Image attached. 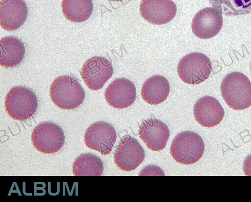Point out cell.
Wrapping results in <instances>:
<instances>
[{"mask_svg": "<svg viewBox=\"0 0 251 202\" xmlns=\"http://www.w3.org/2000/svg\"><path fill=\"white\" fill-rule=\"evenodd\" d=\"M221 91L226 104L233 110H244L251 106V82L241 72L227 74L222 82Z\"/></svg>", "mask_w": 251, "mask_h": 202, "instance_id": "cell-1", "label": "cell"}, {"mask_svg": "<svg viewBox=\"0 0 251 202\" xmlns=\"http://www.w3.org/2000/svg\"><path fill=\"white\" fill-rule=\"evenodd\" d=\"M50 94L55 105L65 110L77 108L85 97L84 90L78 80L68 75L59 76L52 82Z\"/></svg>", "mask_w": 251, "mask_h": 202, "instance_id": "cell-2", "label": "cell"}, {"mask_svg": "<svg viewBox=\"0 0 251 202\" xmlns=\"http://www.w3.org/2000/svg\"><path fill=\"white\" fill-rule=\"evenodd\" d=\"M6 112L12 118L26 120L36 112L38 100L34 93L23 86H16L10 89L5 99Z\"/></svg>", "mask_w": 251, "mask_h": 202, "instance_id": "cell-3", "label": "cell"}, {"mask_svg": "<svg viewBox=\"0 0 251 202\" xmlns=\"http://www.w3.org/2000/svg\"><path fill=\"white\" fill-rule=\"evenodd\" d=\"M171 154L177 162L193 164L203 155L204 144L201 137L194 132L183 131L177 134L171 146Z\"/></svg>", "mask_w": 251, "mask_h": 202, "instance_id": "cell-4", "label": "cell"}, {"mask_svg": "<svg viewBox=\"0 0 251 202\" xmlns=\"http://www.w3.org/2000/svg\"><path fill=\"white\" fill-rule=\"evenodd\" d=\"M212 71L210 59L204 54L194 52L183 57L177 65L179 78L190 85L199 84L205 81Z\"/></svg>", "mask_w": 251, "mask_h": 202, "instance_id": "cell-5", "label": "cell"}, {"mask_svg": "<svg viewBox=\"0 0 251 202\" xmlns=\"http://www.w3.org/2000/svg\"><path fill=\"white\" fill-rule=\"evenodd\" d=\"M31 141L37 150L45 154L54 153L63 146L65 135L57 124L46 121L38 124L34 128Z\"/></svg>", "mask_w": 251, "mask_h": 202, "instance_id": "cell-6", "label": "cell"}, {"mask_svg": "<svg viewBox=\"0 0 251 202\" xmlns=\"http://www.w3.org/2000/svg\"><path fill=\"white\" fill-rule=\"evenodd\" d=\"M116 139L114 128L109 123L101 121L92 124L86 130L84 139L88 148L103 155L110 154Z\"/></svg>", "mask_w": 251, "mask_h": 202, "instance_id": "cell-7", "label": "cell"}, {"mask_svg": "<svg viewBox=\"0 0 251 202\" xmlns=\"http://www.w3.org/2000/svg\"><path fill=\"white\" fill-rule=\"evenodd\" d=\"M113 74L111 62L100 56L89 58L81 70V77L85 84L90 89L94 90L101 88Z\"/></svg>", "mask_w": 251, "mask_h": 202, "instance_id": "cell-8", "label": "cell"}, {"mask_svg": "<svg viewBox=\"0 0 251 202\" xmlns=\"http://www.w3.org/2000/svg\"><path fill=\"white\" fill-rule=\"evenodd\" d=\"M145 153L141 145L134 138L127 135L120 142L114 156L115 164L121 170L131 171L144 161Z\"/></svg>", "mask_w": 251, "mask_h": 202, "instance_id": "cell-9", "label": "cell"}, {"mask_svg": "<svg viewBox=\"0 0 251 202\" xmlns=\"http://www.w3.org/2000/svg\"><path fill=\"white\" fill-rule=\"evenodd\" d=\"M223 24L222 14L216 9L208 7L200 10L192 23L194 34L201 39H208L217 35Z\"/></svg>", "mask_w": 251, "mask_h": 202, "instance_id": "cell-10", "label": "cell"}, {"mask_svg": "<svg viewBox=\"0 0 251 202\" xmlns=\"http://www.w3.org/2000/svg\"><path fill=\"white\" fill-rule=\"evenodd\" d=\"M139 9L145 20L154 25H161L174 19L177 7L172 0H142Z\"/></svg>", "mask_w": 251, "mask_h": 202, "instance_id": "cell-11", "label": "cell"}, {"mask_svg": "<svg viewBox=\"0 0 251 202\" xmlns=\"http://www.w3.org/2000/svg\"><path fill=\"white\" fill-rule=\"evenodd\" d=\"M104 96L106 102L112 107L124 109L130 106L135 101L136 89L129 80L116 78L106 88Z\"/></svg>", "mask_w": 251, "mask_h": 202, "instance_id": "cell-12", "label": "cell"}, {"mask_svg": "<svg viewBox=\"0 0 251 202\" xmlns=\"http://www.w3.org/2000/svg\"><path fill=\"white\" fill-rule=\"evenodd\" d=\"M170 134L168 126L162 121L154 118L145 120L139 130L140 138L153 151H159L165 148Z\"/></svg>", "mask_w": 251, "mask_h": 202, "instance_id": "cell-13", "label": "cell"}, {"mask_svg": "<svg viewBox=\"0 0 251 202\" xmlns=\"http://www.w3.org/2000/svg\"><path fill=\"white\" fill-rule=\"evenodd\" d=\"M27 13V7L24 0H0V25L6 30H14L21 27L25 22Z\"/></svg>", "mask_w": 251, "mask_h": 202, "instance_id": "cell-14", "label": "cell"}, {"mask_svg": "<svg viewBox=\"0 0 251 202\" xmlns=\"http://www.w3.org/2000/svg\"><path fill=\"white\" fill-rule=\"evenodd\" d=\"M194 114L196 120L201 125L211 127L221 121L225 111L218 100L210 96H205L195 103Z\"/></svg>", "mask_w": 251, "mask_h": 202, "instance_id": "cell-15", "label": "cell"}, {"mask_svg": "<svg viewBox=\"0 0 251 202\" xmlns=\"http://www.w3.org/2000/svg\"><path fill=\"white\" fill-rule=\"evenodd\" d=\"M170 91V87L168 80L164 76L155 75L144 83L141 89V96L147 103L157 105L167 99Z\"/></svg>", "mask_w": 251, "mask_h": 202, "instance_id": "cell-16", "label": "cell"}, {"mask_svg": "<svg viewBox=\"0 0 251 202\" xmlns=\"http://www.w3.org/2000/svg\"><path fill=\"white\" fill-rule=\"evenodd\" d=\"M0 64L3 67L16 66L21 62L25 57L24 44L15 36L2 37L0 41Z\"/></svg>", "mask_w": 251, "mask_h": 202, "instance_id": "cell-17", "label": "cell"}, {"mask_svg": "<svg viewBox=\"0 0 251 202\" xmlns=\"http://www.w3.org/2000/svg\"><path fill=\"white\" fill-rule=\"evenodd\" d=\"M61 7L65 17L75 23L85 21L93 10L92 0H63Z\"/></svg>", "mask_w": 251, "mask_h": 202, "instance_id": "cell-18", "label": "cell"}, {"mask_svg": "<svg viewBox=\"0 0 251 202\" xmlns=\"http://www.w3.org/2000/svg\"><path fill=\"white\" fill-rule=\"evenodd\" d=\"M103 169V162L99 157L86 153L75 159L73 165V173L75 176H100Z\"/></svg>", "mask_w": 251, "mask_h": 202, "instance_id": "cell-19", "label": "cell"}, {"mask_svg": "<svg viewBox=\"0 0 251 202\" xmlns=\"http://www.w3.org/2000/svg\"><path fill=\"white\" fill-rule=\"evenodd\" d=\"M212 7L225 15H241L251 12V0H209Z\"/></svg>", "mask_w": 251, "mask_h": 202, "instance_id": "cell-20", "label": "cell"}, {"mask_svg": "<svg viewBox=\"0 0 251 202\" xmlns=\"http://www.w3.org/2000/svg\"><path fill=\"white\" fill-rule=\"evenodd\" d=\"M243 170L246 175L251 176V154L245 159L243 164Z\"/></svg>", "mask_w": 251, "mask_h": 202, "instance_id": "cell-21", "label": "cell"}, {"mask_svg": "<svg viewBox=\"0 0 251 202\" xmlns=\"http://www.w3.org/2000/svg\"><path fill=\"white\" fill-rule=\"evenodd\" d=\"M112 0V1H122L123 0Z\"/></svg>", "mask_w": 251, "mask_h": 202, "instance_id": "cell-22", "label": "cell"}, {"mask_svg": "<svg viewBox=\"0 0 251 202\" xmlns=\"http://www.w3.org/2000/svg\"></svg>", "mask_w": 251, "mask_h": 202, "instance_id": "cell-23", "label": "cell"}]
</instances>
